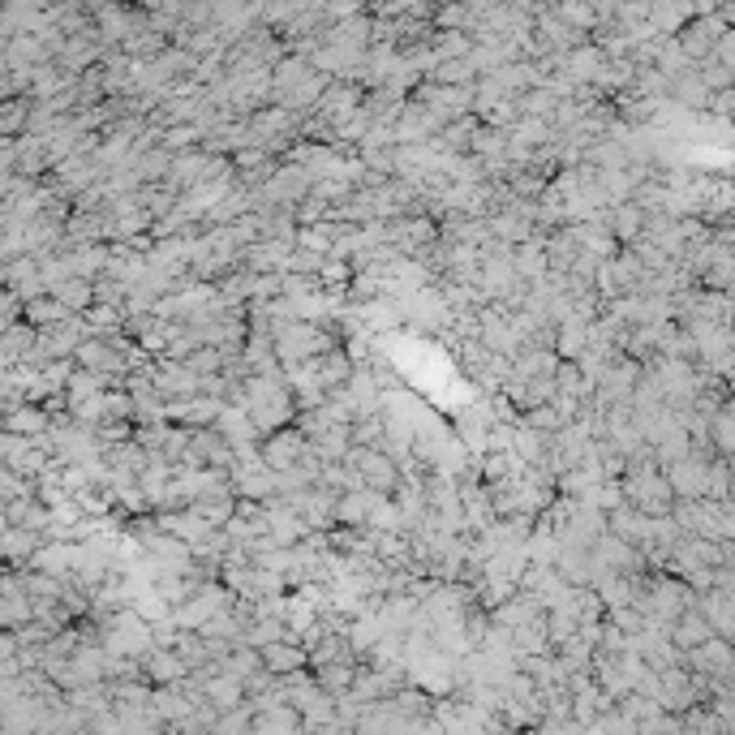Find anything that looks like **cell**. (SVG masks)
<instances>
[{"label":"cell","mask_w":735,"mask_h":735,"mask_svg":"<svg viewBox=\"0 0 735 735\" xmlns=\"http://www.w3.org/2000/svg\"><path fill=\"white\" fill-rule=\"evenodd\" d=\"M344 460H349V465L362 473V482H366L370 490H379V495H392V490L400 486V460H392V452H387V448L353 443Z\"/></svg>","instance_id":"cell-1"},{"label":"cell","mask_w":735,"mask_h":735,"mask_svg":"<svg viewBox=\"0 0 735 735\" xmlns=\"http://www.w3.org/2000/svg\"><path fill=\"white\" fill-rule=\"evenodd\" d=\"M310 448H314V443H310L306 430H301V426H288V430H276V435L263 443V460H267L271 469H293Z\"/></svg>","instance_id":"cell-2"},{"label":"cell","mask_w":735,"mask_h":735,"mask_svg":"<svg viewBox=\"0 0 735 735\" xmlns=\"http://www.w3.org/2000/svg\"><path fill=\"white\" fill-rule=\"evenodd\" d=\"M263 662H267V667L276 671V675H293V671H301V667L310 662V650H306L301 641H288V637H284V641L263 645Z\"/></svg>","instance_id":"cell-3"},{"label":"cell","mask_w":735,"mask_h":735,"mask_svg":"<svg viewBox=\"0 0 735 735\" xmlns=\"http://www.w3.org/2000/svg\"><path fill=\"white\" fill-rule=\"evenodd\" d=\"M190 662H185L177 650H155L151 658H147V680L151 684H181V680H190Z\"/></svg>","instance_id":"cell-4"},{"label":"cell","mask_w":735,"mask_h":735,"mask_svg":"<svg viewBox=\"0 0 735 735\" xmlns=\"http://www.w3.org/2000/svg\"><path fill=\"white\" fill-rule=\"evenodd\" d=\"M5 426H9V430H18V435L43 439V435L52 430V413H48V409H35L31 400H26V409L18 405V409H9V413H5Z\"/></svg>","instance_id":"cell-5"},{"label":"cell","mask_w":735,"mask_h":735,"mask_svg":"<svg viewBox=\"0 0 735 735\" xmlns=\"http://www.w3.org/2000/svg\"><path fill=\"white\" fill-rule=\"evenodd\" d=\"M26 319H31V323L43 331V327L65 323V319H69V306H65V301H61V297H56L52 288H48V293H39V297H31V301H26Z\"/></svg>","instance_id":"cell-6"},{"label":"cell","mask_w":735,"mask_h":735,"mask_svg":"<svg viewBox=\"0 0 735 735\" xmlns=\"http://www.w3.org/2000/svg\"><path fill=\"white\" fill-rule=\"evenodd\" d=\"M52 293L61 297L69 310H91L95 301H99V297H95V284L86 280V276H65L61 284H52Z\"/></svg>","instance_id":"cell-7"},{"label":"cell","mask_w":735,"mask_h":735,"mask_svg":"<svg viewBox=\"0 0 735 735\" xmlns=\"http://www.w3.org/2000/svg\"><path fill=\"white\" fill-rule=\"evenodd\" d=\"M353 680H357V667H353V658H340V662H327V667H319V684L327 688V693H349L353 688Z\"/></svg>","instance_id":"cell-8"}]
</instances>
